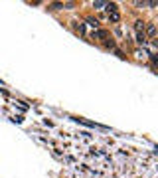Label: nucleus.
<instances>
[{
  "label": "nucleus",
  "mask_w": 158,
  "mask_h": 178,
  "mask_svg": "<svg viewBox=\"0 0 158 178\" xmlns=\"http://www.w3.org/2000/svg\"><path fill=\"white\" fill-rule=\"evenodd\" d=\"M59 8H63V4H61V2H56V4H52V10H59Z\"/></svg>",
  "instance_id": "1a4fd4ad"
},
{
  "label": "nucleus",
  "mask_w": 158,
  "mask_h": 178,
  "mask_svg": "<svg viewBox=\"0 0 158 178\" xmlns=\"http://www.w3.org/2000/svg\"><path fill=\"white\" fill-rule=\"evenodd\" d=\"M137 42H138V44H144V42H146V36H144V34H137Z\"/></svg>",
  "instance_id": "6e6552de"
},
{
  "label": "nucleus",
  "mask_w": 158,
  "mask_h": 178,
  "mask_svg": "<svg viewBox=\"0 0 158 178\" xmlns=\"http://www.w3.org/2000/svg\"><path fill=\"white\" fill-rule=\"evenodd\" d=\"M107 36H109V32H105V30H97L93 34V38H99V40H105Z\"/></svg>",
  "instance_id": "7ed1b4c3"
},
{
  "label": "nucleus",
  "mask_w": 158,
  "mask_h": 178,
  "mask_svg": "<svg viewBox=\"0 0 158 178\" xmlns=\"http://www.w3.org/2000/svg\"><path fill=\"white\" fill-rule=\"evenodd\" d=\"M105 46H107V48H115V42H113V40H107Z\"/></svg>",
  "instance_id": "9d476101"
},
{
  "label": "nucleus",
  "mask_w": 158,
  "mask_h": 178,
  "mask_svg": "<svg viewBox=\"0 0 158 178\" xmlns=\"http://www.w3.org/2000/svg\"><path fill=\"white\" fill-rule=\"evenodd\" d=\"M109 20H111V22H119L121 16H119V12H113V14H109Z\"/></svg>",
  "instance_id": "39448f33"
},
{
  "label": "nucleus",
  "mask_w": 158,
  "mask_h": 178,
  "mask_svg": "<svg viewBox=\"0 0 158 178\" xmlns=\"http://www.w3.org/2000/svg\"><path fill=\"white\" fill-rule=\"evenodd\" d=\"M87 24H89V26H93V28H97V26H99V22H97L95 18H87Z\"/></svg>",
  "instance_id": "0eeeda50"
},
{
  "label": "nucleus",
  "mask_w": 158,
  "mask_h": 178,
  "mask_svg": "<svg viewBox=\"0 0 158 178\" xmlns=\"http://www.w3.org/2000/svg\"><path fill=\"white\" fill-rule=\"evenodd\" d=\"M134 30H137V34H144V22L142 20H137V22H134Z\"/></svg>",
  "instance_id": "f257e3e1"
},
{
  "label": "nucleus",
  "mask_w": 158,
  "mask_h": 178,
  "mask_svg": "<svg viewBox=\"0 0 158 178\" xmlns=\"http://www.w3.org/2000/svg\"><path fill=\"white\" fill-rule=\"evenodd\" d=\"M105 8H107V12H109V14H113V12H117V8H119V6H117L115 2H107V4H105Z\"/></svg>",
  "instance_id": "f03ea898"
},
{
  "label": "nucleus",
  "mask_w": 158,
  "mask_h": 178,
  "mask_svg": "<svg viewBox=\"0 0 158 178\" xmlns=\"http://www.w3.org/2000/svg\"><path fill=\"white\" fill-rule=\"evenodd\" d=\"M77 30H79V34H83V32H85V26H83V24H79V26H77Z\"/></svg>",
  "instance_id": "9b49d317"
},
{
  "label": "nucleus",
  "mask_w": 158,
  "mask_h": 178,
  "mask_svg": "<svg viewBox=\"0 0 158 178\" xmlns=\"http://www.w3.org/2000/svg\"><path fill=\"white\" fill-rule=\"evenodd\" d=\"M105 4H107V2H103V0H95V2H93V8H103Z\"/></svg>",
  "instance_id": "423d86ee"
},
{
  "label": "nucleus",
  "mask_w": 158,
  "mask_h": 178,
  "mask_svg": "<svg viewBox=\"0 0 158 178\" xmlns=\"http://www.w3.org/2000/svg\"><path fill=\"white\" fill-rule=\"evenodd\" d=\"M146 32H148V36H154L156 34V26L154 24H148V26H146Z\"/></svg>",
  "instance_id": "20e7f679"
}]
</instances>
